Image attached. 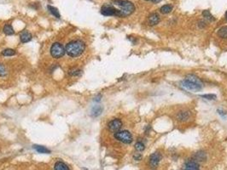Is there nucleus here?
Here are the masks:
<instances>
[{
  "label": "nucleus",
  "mask_w": 227,
  "mask_h": 170,
  "mask_svg": "<svg viewBox=\"0 0 227 170\" xmlns=\"http://www.w3.org/2000/svg\"><path fill=\"white\" fill-rule=\"evenodd\" d=\"M182 86L188 90L197 92L202 89L203 83L197 76L190 74V75H187L185 78L182 81Z\"/></svg>",
  "instance_id": "nucleus-1"
},
{
  "label": "nucleus",
  "mask_w": 227,
  "mask_h": 170,
  "mask_svg": "<svg viewBox=\"0 0 227 170\" xmlns=\"http://www.w3.org/2000/svg\"><path fill=\"white\" fill-rule=\"evenodd\" d=\"M85 48H86V45L82 41L75 40V41H71L66 45L65 50L68 55H69L70 57H78L83 54Z\"/></svg>",
  "instance_id": "nucleus-2"
},
{
  "label": "nucleus",
  "mask_w": 227,
  "mask_h": 170,
  "mask_svg": "<svg viewBox=\"0 0 227 170\" xmlns=\"http://www.w3.org/2000/svg\"><path fill=\"white\" fill-rule=\"evenodd\" d=\"M113 3L118 7L120 17H126L132 14L135 10L134 4L127 0H114Z\"/></svg>",
  "instance_id": "nucleus-3"
},
{
  "label": "nucleus",
  "mask_w": 227,
  "mask_h": 170,
  "mask_svg": "<svg viewBox=\"0 0 227 170\" xmlns=\"http://www.w3.org/2000/svg\"><path fill=\"white\" fill-rule=\"evenodd\" d=\"M114 136L118 141L122 142L124 144H131L132 142V140H133L132 134L129 131H127V130L118 131V132L115 133Z\"/></svg>",
  "instance_id": "nucleus-4"
},
{
  "label": "nucleus",
  "mask_w": 227,
  "mask_h": 170,
  "mask_svg": "<svg viewBox=\"0 0 227 170\" xmlns=\"http://www.w3.org/2000/svg\"><path fill=\"white\" fill-rule=\"evenodd\" d=\"M65 53L66 50L60 43H54L50 47V55L55 59H59L62 57Z\"/></svg>",
  "instance_id": "nucleus-5"
},
{
  "label": "nucleus",
  "mask_w": 227,
  "mask_h": 170,
  "mask_svg": "<svg viewBox=\"0 0 227 170\" xmlns=\"http://www.w3.org/2000/svg\"><path fill=\"white\" fill-rule=\"evenodd\" d=\"M101 13L102 15L106 16H119L120 17V11L118 9L115 8L113 5L110 4H105L102 7L101 9Z\"/></svg>",
  "instance_id": "nucleus-6"
},
{
  "label": "nucleus",
  "mask_w": 227,
  "mask_h": 170,
  "mask_svg": "<svg viewBox=\"0 0 227 170\" xmlns=\"http://www.w3.org/2000/svg\"><path fill=\"white\" fill-rule=\"evenodd\" d=\"M108 128L111 132L116 133V132L120 131V129L122 128V122L121 119H118V118L113 119L112 121H110L108 124Z\"/></svg>",
  "instance_id": "nucleus-7"
},
{
  "label": "nucleus",
  "mask_w": 227,
  "mask_h": 170,
  "mask_svg": "<svg viewBox=\"0 0 227 170\" xmlns=\"http://www.w3.org/2000/svg\"><path fill=\"white\" fill-rule=\"evenodd\" d=\"M161 159V155L160 152H155L150 156L149 162L151 168H156L158 166V164L160 163Z\"/></svg>",
  "instance_id": "nucleus-8"
},
{
  "label": "nucleus",
  "mask_w": 227,
  "mask_h": 170,
  "mask_svg": "<svg viewBox=\"0 0 227 170\" xmlns=\"http://www.w3.org/2000/svg\"><path fill=\"white\" fill-rule=\"evenodd\" d=\"M190 116L191 115L189 111H181L176 115V118H177V120H179L180 122H185L188 119H190Z\"/></svg>",
  "instance_id": "nucleus-9"
},
{
  "label": "nucleus",
  "mask_w": 227,
  "mask_h": 170,
  "mask_svg": "<svg viewBox=\"0 0 227 170\" xmlns=\"http://www.w3.org/2000/svg\"><path fill=\"white\" fill-rule=\"evenodd\" d=\"M183 170H200L199 165L195 161H188L184 163Z\"/></svg>",
  "instance_id": "nucleus-10"
},
{
  "label": "nucleus",
  "mask_w": 227,
  "mask_h": 170,
  "mask_svg": "<svg viewBox=\"0 0 227 170\" xmlns=\"http://www.w3.org/2000/svg\"><path fill=\"white\" fill-rule=\"evenodd\" d=\"M161 19L157 13H153L149 16V23L150 26H155L160 22Z\"/></svg>",
  "instance_id": "nucleus-11"
},
{
  "label": "nucleus",
  "mask_w": 227,
  "mask_h": 170,
  "mask_svg": "<svg viewBox=\"0 0 227 170\" xmlns=\"http://www.w3.org/2000/svg\"><path fill=\"white\" fill-rule=\"evenodd\" d=\"M20 39H21V43H28V42H29L31 39H32V35H31V33H29L28 31H23V32L21 34Z\"/></svg>",
  "instance_id": "nucleus-12"
},
{
  "label": "nucleus",
  "mask_w": 227,
  "mask_h": 170,
  "mask_svg": "<svg viewBox=\"0 0 227 170\" xmlns=\"http://www.w3.org/2000/svg\"><path fill=\"white\" fill-rule=\"evenodd\" d=\"M54 169L55 170H70L69 168L62 162H57L56 164H55V167H54Z\"/></svg>",
  "instance_id": "nucleus-13"
},
{
  "label": "nucleus",
  "mask_w": 227,
  "mask_h": 170,
  "mask_svg": "<svg viewBox=\"0 0 227 170\" xmlns=\"http://www.w3.org/2000/svg\"><path fill=\"white\" fill-rule=\"evenodd\" d=\"M103 111V107L100 106H95L91 109V116L92 117H97L99 116Z\"/></svg>",
  "instance_id": "nucleus-14"
},
{
  "label": "nucleus",
  "mask_w": 227,
  "mask_h": 170,
  "mask_svg": "<svg viewBox=\"0 0 227 170\" xmlns=\"http://www.w3.org/2000/svg\"><path fill=\"white\" fill-rule=\"evenodd\" d=\"M33 148L39 152V153H47V154H49V153H50V151L49 150V149H47L46 147L45 146H42V145H33Z\"/></svg>",
  "instance_id": "nucleus-15"
},
{
  "label": "nucleus",
  "mask_w": 227,
  "mask_h": 170,
  "mask_svg": "<svg viewBox=\"0 0 227 170\" xmlns=\"http://www.w3.org/2000/svg\"><path fill=\"white\" fill-rule=\"evenodd\" d=\"M172 10V6L171 4L163 5V6H161V9H160V12H161V14H164V15L170 13Z\"/></svg>",
  "instance_id": "nucleus-16"
},
{
  "label": "nucleus",
  "mask_w": 227,
  "mask_h": 170,
  "mask_svg": "<svg viewBox=\"0 0 227 170\" xmlns=\"http://www.w3.org/2000/svg\"><path fill=\"white\" fill-rule=\"evenodd\" d=\"M218 35L221 38H227V26L222 27L221 28H219L218 31Z\"/></svg>",
  "instance_id": "nucleus-17"
},
{
  "label": "nucleus",
  "mask_w": 227,
  "mask_h": 170,
  "mask_svg": "<svg viewBox=\"0 0 227 170\" xmlns=\"http://www.w3.org/2000/svg\"><path fill=\"white\" fill-rule=\"evenodd\" d=\"M47 8H48V10H49V11H50L53 16H55V17L58 18V19L60 18V13H59V11H58V10H57V8H55V7H53V6H50V5H48Z\"/></svg>",
  "instance_id": "nucleus-18"
},
{
  "label": "nucleus",
  "mask_w": 227,
  "mask_h": 170,
  "mask_svg": "<svg viewBox=\"0 0 227 170\" xmlns=\"http://www.w3.org/2000/svg\"><path fill=\"white\" fill-rule=\"evenodd\" d=\"M3 32L6 34V35H13L15 33V31L13 29V27L10 26V25H5L3 27Z\"/></svg>",
  "instance_id": "nucleus-19"
},
{
  "label": "nucleus",
  "mask_w": 227,
  "mask_h": 170,
  "mask_svg": "<svg viewBox=\"0 0 227 170\" xmlns=\"http://www.w3.org/2000/svg\"><path fill=\"white\" fill-rule=\"evenodd\" d=\"M2 55L4 56H13L15 55V51L11 48H6V49L3 50Z\"/></svg>",
  "instance_id": "nucleus-20"
},
{
  "label": "nucleus",
  "mask_w": 227,
  "mask_h": 170,
  "mask_svg": "<svg viewBox=\"0 0 227 170\" xmlns=\"http://www.w3.org/2000/svg\"><path fill=\"white\" fill-rule=\"evenodd\" d=\"M202 16H203V17H204L207 20H208V21H213V20H214L213 16L211 15V13H210L208 10H204V11L202 12Z\"/></svg>",
  "instance_id": "nucleus-21"
},
{
  "label": "nucleus",
  "mask_w": 227,
  "mask_h": 170,
  "mask_svg": "<svg viewBox=\"0 0 227 170\" xmlns=\"http://www.w3.org/2000/svg\"><path fill=\"white\" fill-rule=\"evenodd\" d=\"M135 149L137 152H143L145 149V146H144L143 142L139 141V142H137L136 144H135Z\"/></svg>",
  "instance_id": "nucleus-22"
},
{
  "label": "nucleus",
  "mask_w": 227,
  "mask_h": 170,
  "mask_svg": "<svg viewBox=\"0 0 227 170\" xmlns=\"http://www.w3.org/2000/svg\"><path fill=\"white\" fill-rule=\"evenodd\" d=\"M81 71L79 69H72L69 71V75L70 76H79L81 74Z\"/></svg>",
  "instance_id": "nucleus-23"
},
{
  "label": "nucleus",
  "mask_w": 227,
  "mask_h": 170,
  "mask_svg": "<svg viewBox=\"0 0 227 170\" xmlns=\"http://www.w3.org/2000/svg\"><path fill=\"white\" fill-rule=\"evenodd\" d=\"M6 75V70L3 64L0 63V77H4Z\"/></svg>",
  "instance_id": "nucleus-24"
},
{
  "label": "nucleus",
  "mask_w": 227,
  "mask_h": 170,
  "mask_svg": "<svg viewBox=\"0 0 227 170\" xmlns=\"http://www.w3.org/2000/svg\"><path fill=\"white\" fill-rule=\"evenodd\" d=\"M201 97L208 99V100H215L216 99V95H214V94H203V95H201Z\"/></svg>",
  "instance_id": "nucleus-25"
},
{
  "label": "nucleus",
  "mask_w": 227,
  "mask_h": 170,
  "mask_svg": "<svg viewBox=\"0 0 227 170\" xmlns=\"http://www.w3.org/2000/svg\"><path fill=\"white\" fill-rule=\"evenodd\" d=\"M133 158H134V160H136V161H140V160L142 159V155L140 154V153H136V154L133 156Z\"/></svg>",
  "instance_id": "nucleus-26"
},
{
  "label": "nucleus",
  "mask_w": 227,
  "mask_h": 170,
  "mask_svg": "<svg viewBox=\"0 0 227 170\" xmlns=\"http://www.w3.org/2000/svg\"><path fill=\"white\" fill-rule=\"evenodd\" d=\"M101 97H102V96H101V95L99 94V95H98L97 97H96V98L94 99V100H96V101H99V100H100V98H101Z\"/></svg>",
  "instance_id": "nucleus-27"
},
{
  "label": "nucleus",
  "mask_w": 227,
  "mask_h": 170,
  "mask_svg": "<svg viewBox=\"0 0 227 170\" xmlns=\"http://www.w3.org/2000/svg\"><path fill=\"white\" fill-rule=\"evenodd\" d=\"M161 0H152V2H154V3H159V2H161Z\"/></svg>",
  "instance_id": "nucleus-28"
},
{
  "label": "nucleus",
  "mask_w": 227,
  "mask_h": 170,
  "mask_svg": "<svg viewBox=\"0 0 227 170\" xmlns=\"http://www.w3.org/2000/svg\"><path fill=\"white\" fill-rule=\"evenodd\" d=\"M226 20H227V11L226 12Z\"/></svg>",
  "instance_id": "nucleus-29"
}]
</instances>
